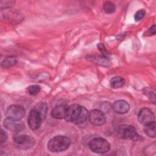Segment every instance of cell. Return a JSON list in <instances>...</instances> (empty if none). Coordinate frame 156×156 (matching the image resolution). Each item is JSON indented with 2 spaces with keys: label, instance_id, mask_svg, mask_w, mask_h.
<instances>
[{
  "label": "cell",
  "instance_id": "1",
  "mask_svg": "<svg viewBox=\"0 0 156 156\" xmlns=\"http://www.w3.org/2000/svg\"><path fill=\"white\" fill-rule=\"evenodd\" d=\"M88 117V112L85 107L73 104L66 107L64 118L68 122L80 124L84 122Z\"/></svg>",
  "mask_w": 156,
  "mask_h": 156
},
{
  "label": "cell",
  "instance_id": "2",
  "mask_svg": "<svg viewBox=\"0 0 156 156\" xmlns=\"http://www.w3.org/2000/svg\"><path fill=\"white\" fill-rule=\"evenodd\" d=\"M71 143L70 138L66 136H55L49 141L48 149L52 152H62L69 148Z\"/></svg>",
  "mask_w": 156,
  "mask_h": 156
},
{
  "label": "cell",
  "instance_id": "3",
  "mask_svg": "<svg viewBox=\"0 0 156 156\" xmlns=\"http://www.w3.org/2000/svg\"><path fill=\"white\" fill-rule=\"evenodd\" d=\"M117 136L124 140L132 141H139L141 140V136L137 133L135 128L133 126L123 124L119 126L117 129Z\"/></svg>",
  "mask_w": 156,
  "mask_h": 156
},
{
  "label": "cell",
  "instance_id": "4",
  "mask_svg": "<svg viewBox=\"0 0 156 156\" xmlns=\"http://www.w3.org/2000/svg\"><path fill=\"white\" fill-rule=\"evenodd\" d=\"M89 146L90 149L96 153L104 154L109 151L110 145L104 138H95L90 141Z\"/></svg>",
  "mask_w": 156,
  "mask_h": 156
},
{
  "label": "cell",
  "instance_id": "5",
  "mask_svg": "<svg viewBox=\"0 0 156 156\" xmlns=\"http://www.w3.org/2000/svg\"><path fill=\"white\" fill-rule=\"evenodd\" d=\"M15 144L20 149H28L35 144V140L27 135H16L13 137Z\"/></svg>",
  "mask_w": 156,
  "mask_h": 156
},
{
  "label": "cell",
  "instance_id": "6",
  "mask_svg": "<svg viewBox=\"0 0 156 156\" xmlns=\"http://www.w3.org/2000/svg\"><path fill=\"white\" fill-rule=\"evenodd\" d=\"M25 109L20 105H12L6 110L7 118L13 120H20L25 115Z\"/></svg>",
  "mask_w": 156,
  "mask_h": 156
},
{
  "label": "cell",
  "instance_id": "7",
  "mask_svg": "<svg viewBox=\"0 0 156 156\" xmlns=\"http://www.w3.org/2000/svg\"><path fill=\"white\" fill-rule=\"evenodd\" d=\"M42 121L43 118L41 115L37 110L34 108L30 110L28 116V124L32 130H36L38 129Z\"/></svg>",
  "mask_w": 156,
  "mask_h": 156
},
{
  "label": "cell",
  "instance_id": "8",
  "mask_svg": "<svg viewBox=\"0 0 156 156\" xmlns=\"http://www.w3.org/2000/svg\"><path fill=\"white\" fill-rule=\"evenodd\" d=\"M88 118L92 124L96 126L103 125L106 121L104 113L102 111L97 109L91 110L90 112H88Z\"/></svg>",
  "mask_w": 156,
  "mask_h": 156
},
{
  "label": "cell",
  "instance_id": "9",
  "mask_svg": "<svg viewBox=\"0 0 156 156\" xmlns=\"http://www.w3.org/2000/svg\"><path fill=\"white\" fill-rule=\"evenodd\" d=\"M139 122L144 126L155 121V115L154 113L148 108H141L138 115Z\"/></svg>",
  "mask_w": 156,
  "mask_h": 156
},
{
  "label": "cell",
  "instance_id": "10",
  "mask_svg": "<svg viewBox=\"0 0 156 156\" xmlns=\"http://www.w3.org/2000/svg\"><path fill=\"white\" fill-rule=\"evenodd\" d=\"M87 59L96 65H98L102 66L108 67L111 64V62L109 58L107 55H104L90 54L87 55Z\"/></svg>",
  "mask_w": 156,
  "mask_h": 156
},
{
  "label": "cell",
  "instance_id": "11",
  "mask_svg": "<svg viewBox=\"0 0 156 156\" xmlns=\"http://www.w3.org/2000/svg\"><path fill=\"white\" fill-rule=\"evenodd\" d=\"M4 127L9 130L13 132H18L23 130V123L20 120H13L6 118L4 121Z\"/></svg>",
  "mask_w": 156,
  "mask_h": 156
},
{
  "label": "cell",
  "instance_id": "12",
  "mask_svg": "<svg viewBox=\"0 0 156 156\" xmlns=\"http://www.w3.org/2000/svg\"><path fill=\"white\" fill-rule=\"evenodd\" d=\"M113 110L118 114H124L130 109L129 103L124 100H118L115 102L112 106Z\"/></svg>",
  "mask_w": 156,
  "mask_h": 156
},
{
  "label": "cell",
  "instance_id": "13",
  "mask_svg": "<svg viewBox=\"0 0 156 156\" xmlns=\"http://www.w3.org/2000/svg\"><path fill=\"white\" fill-rule=\"evenodd\" d=\"M66 106L64 105H58L55 107L51 111V116L55 119H62L65 118Z\"/></svg>",
  "mask_w": 156,
  "mask_h": 156
},
{
  "label": "cell",
  "instance_id": "14",
  "mask_svg": "<svg viewBox=\"0 0 156 156\" xmlns=\"http://www.w3.org/2000/svg\"><path fill=\"white\" fill-rule=\"evenodd\" d=\"M144 131L148 136L155 138L156 135V124L155 121L144 125Z\"/></svg>",
  "mask_w": 156,
  "mask_h": 156
},
{
  "label": "cell",
  "instance_id": "15",
  "mask_svg": "<svg viewBox=\"0 0 156 156\" xmlns=\"http://www.w3.org/2000/svg\"><path fill=\"white\" fill-rule=\"evenodd\" d=\"M17 61V58L14 56L7 57L1 62V67L3 68H11L16 64Z\"/></svg>",
  "mask_w": 156,
  "mask_h": 156
},
{
  "label": "cell",
  "instance_id": "16",
  "mask_svg": "<svg viewBox=\"0 0 156 156\" xmlns=\"http://www.w3.org/2000/svg\"><path fill=\"white\" fill-rule=\"evenodd\" d=\"M110 86L113 88H119L122 87L124 83H125V80L124 78L119 77V76H116L113 77L111 79L110 82Z\"/></svg>",
  "mask_w": 156,
  "mask_h": 156
},
{
  "label": "cell",
  "instance_id": "17",
  "mask_svg": "<svg viewBox=\"0 0 156 156\" xmlns=\"http://www.w3.org/2000/svg\"><path fill=\"white\" fill-rule=\"evenodd\" d=\"M103 9L106 13L110 14V13H113L115 12L116 7L113 2H112L111 1H106L104 4Z\"/></svg>",
  "mask_w": 156,
  "mask_h": 156
},
{
  "label": "cell",
  "instance_id": "18",
  "mask_svg": "<svg viewBox=\"0 0 156 156\" xmlns=\"http://www.w3.org/2000/svg\"><path fill=\"white\" fill-rule=\"evenodd\" d=\"M36 110H37L41 115L43 120L45 118L46 113H47V105L45 103H39L35 107Z\"/></svg>",
  "mask_w": 156,
  "mask_h": 156
},
{
  "label": "cell",
  "instance_id": "19",
  "mask_svg": "<svg viewBox=\"0 0 156 156\" xmlns=\"http://www.w3.org/2000/svg\"><path fill=\"white\" fill-rule=\"evenodd\" d=\"M41 90V87L38 85H32L27 88L28 93L31 95H35L38 94Z\"/></svg>",
  "mask_w": 156,
  "mask_h": 156
},
{
  "label": "cell",
  "instance_id": "20",
  "mask_svg": "<svg viewBox=\"0 0 156 156\" xmlns=\"http://www.w3.org/2000/svg\"><path fill=\"white\" fill-rule=\"evenodd\" d=\"M146 13V12L144 9H140L138 10L134 15V19L136 21H138L143 19V18L144 16Z\"/></svg>",
  "mask_w": 156,
  "mask_h": 156
},
{
  "label": "cell",
  "instance_id": "21",
  "mask_svg": "<svg viewBox=\"0 0 156 156\" xmlns=\"http://www.w3.org/2000/svg\"><path fill=\"white\" fill-rule=\"evenodd\" d=\"M7 135L6 133L2 130H1V133H0V143L1 145H2L4 143H5L7 141Z\"/></svg>",
  "mask_w": 156,
  "mask_h": 156
},
{
  "label": "cell",
  "instance_id": "22",
  "mask_svg": "<svg viewBox=\"0 0 156 156\" xmlns=\"http://www.w3.org/2000/svg\"><path fill=\"white\" fill-rule=\"evenodd\" d=\"M149 34L151 35H155V24H154L152 26H151L150 27V29H149Z\"/></svg>",
  "mask_w": 156,
  "mask_h": 156
}]
</instances>
